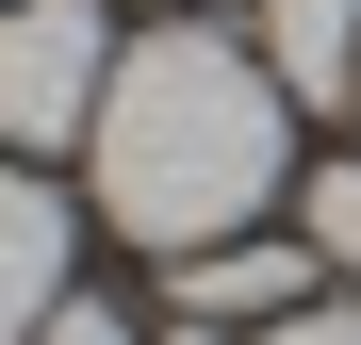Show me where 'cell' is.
<instances>
[{"label":"cell","mask_w":361,"mask_h":345,"mask_svg":"<svg viewBox=\"0 0 361 345\" xmlns=\"http://www.w3.org/2000/svg\"><path fill=\"white\" fill-rule=\"evenodd\" d=\"M312 247H247V230H230V247H197V263H180V313H197V329H279V313H312Z\"/></svg>","instance_id":"277c9868"},{"label":"cell","mask_w":361,"mask_h":345,"mask_svg":"<svg viewBox=\"0 0 361 345\" xmlns=\"http://www.w3.org/2000/svg\"><path fill=\"white\" fill-rule=\"evenodd\" d=\"M164 345H214V329H197V313H180V329H164Z\"/></svg>","instance_id":"9c48e42d"},{"label":"cell","mask_w":361,"mask_h":345,"mask_svg":"<svg viewBox=\"0 0 361 345\" xmlns=\"http://www.w3.org/2000/svg\"><path fill=\"white\" fill-rule=\"evenodd\" d=\"M33 345H132V329H115V313H82V296H66V313H49Z\"/></svg>","instance_id":"ba28073f"},{"label":"cell","mask_w":361,"mask_h":345,"mask_svg":"<svg viewBox=\"0 0 361 345\" xmlns=\"http://www.w3.org/2000/svg\"><path fill=\"white\" fill-rule=\"evenodd\" d=\"M312 263L361 296V164H329V181H312Z\"/></svg>","instance_id":"8992f818"},{"label":"cell","mask_w":361,"mask_h":345,"mask_svg":"<svg viewBox=\"0 0 361 345\" xmlns=\"http://www.w3.org/2000/svg\"><path fill=\"white\" fill-rule=\"evenodd\" d=\"M49 313H66V198L33 164H0V345H33Z\"/></svg>","instance_id":"3957f363"},{"label":"cell","mask_w":361,"mask_h":345,"mask_svg":"<svg viewBox=\"0 0 361 345\" xmlns=\"http://www.w3.org/2000/svg\"><path fill=\"white\" fill-rule=\"evenodd\" d=\"M115 99V17L99 0H0V148H82Z\"/></svg>","instance_id":"7a4b0ae2"},{"label":"cell","mask_w":361,"mask_h":345,"mask_svg":"<svg viewBox=\"0 0 361 345\" xmlns=\"http://www.w3.org/2000/svg\"><path fill=\"white\" fill-rule=\"evenodd\" d=\"M263 66L295 99H361V0H263Z\"/></svg>","instance_id":"5b68a950"},{"label":"cell","mask_w":361,"mask_h":345,"mask_svg":"<svg viewBox=\"0 0 361 345\" xmlns=\"http://www.w3.org/2000/svg\"><path fill=\"white\" fill-rule=\"evenodd\" d=\"M247 345H361V313H279V329H247Z\"/></svg>","instance_id":"52a82bcc"},{"label":"cell","mask_w":361,"mask_h":345,"mask_svg":"<svg viewBox=\"0 0 361 345\" xmlns=\"http://www.w3.org/2000/svg\"><path fill=\"white\" fill-rule=\"evenodd\" d=\"M279 115H295V83L263 66L247 33H132L115 49V99H99V132H82V164H99V214L132 230V247H164V263H197V247H230L263 198H279Z\"/></svg>","instance_id":"6da1fadb"}]
</instances>
